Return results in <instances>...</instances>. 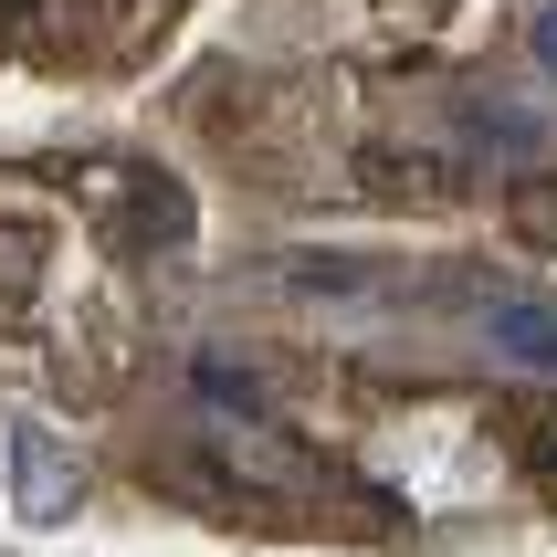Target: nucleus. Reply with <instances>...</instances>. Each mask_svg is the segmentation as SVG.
Instances as JSON below:
<instances>
[{
    "label": "nucleus",
    "instance_id": "obj_1",
    "mask_svg": "<svg viewBox=\"0 0 557 557\" xmlns=\"http://www.w3.org/2000/svg\"><path fill=\"white\" fill-rule=\"evenodd\" d=\"M63 189L106 221V243H189V189L158 169H63Z\"/></svg>",
    "mask_w": 557,
    "mask_h": 557
},
{
    "label": "nucleus",
    "instance_id": "obj_5",
    "mask_svg": "<svg viewBox=\"0 0 557 557\" xmlns=\"http://www.w3.org/2000/svg\"><path fill=\"white\" fill-rule=\"evenodd\" d=\"M32 284H42V243L0 221V315H22V306H32Z\"/></svg>",
    "mask_w": 557,
    "mask_h": 557
},
{
    "label": "nucleus",
    "instance_id": "obj_7",
    "mask_svg": "<svg viewBox=\"0 0 557 557\" xmlns=\"http://www.w3.org/2000/svg\"><path fill=\"white\" fill-rule=\"evenodd\" d=\"M527 42H536V74H557V11H536V32H527Z\"/></svg>",
    "mask_w": 557,
    "mask_h": 557
},
{
    "label": "nucleus",
    "instance_id": "obj_6",
    "mask_svg": "<svg viewBox=\"0 0 557 557\" xmlns=\"http://www.w3.org/2000/svg\"><path fill=\"white\" fill-rule=\"evenodd\" d=\"M200 389H211L221 410H252L263 389H252V369H221V358H200Z\"/></svg>",
    "mask_w": 557,
    "mask_h": 557
},
{
    "label": "nucleus",
    "instance_id": "obj_4",
    "mask_svg": "<svg viewBox=\"0 0 557 557\" xmlns=\"http://www.w3.org/2000/svg\"><path fill=\"white\" fill-rule=\"evenodd\" d=\"M505 232L527 252H557V169H527V180L505 189Z\"/></svg>",
    "mask_w": 557,
    "mask_h": 557
},
{
    "label": "nucleus",
    "instance_id": "obj_2",
    "mask_svg": "<svg viewBox=\"0 0 557 557\" xmlns=\"http://www.w3.org/2000/svg\"><path fill=\"white\" fill-rule=\"evenodd\" d=\"M11 505H22L32 527H63V516L85 505V463H74L42 421H22V432H11Z\"/></svg>",
    "mask_w": 557,
    "mask_h": 557
},
{
    "label": "nucleus",
    "instance_id": "obj_3",
    "mask_svg": "<svg viewBox=\"0 0 557 557\" xmlns=\"http://www.w3.org/2000/svg\"><path fill=\"white\" fill-rule=\"evenodd\" d=\"M484 326H495V347L516 358V369H557V306H527V295H505Z\"/></svg>",
    "mask_w": 557,
    "mask_h": 557
},
{
    "label": "nucleus",
    "instance_id": "obj_8",
    "mask_svg": "<svg viewBox=\"0 0 557 557\" xmlns=\"http://www.w3.org/2000/svg\"><path fill=\"white\" fill-rule=\"evenodd\" d=\"M0 11H32V0H0Z\"/></svg>",
    "mask_w": 557,
    "mask_h": 557
}]
</instances>
